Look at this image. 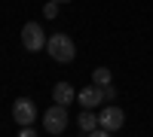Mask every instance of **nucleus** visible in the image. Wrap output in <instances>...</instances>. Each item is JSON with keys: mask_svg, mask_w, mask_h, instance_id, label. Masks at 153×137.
Returning a JSON list of instances; mask_svg holds the SVG:
<instances>
[{"mask_svg": "<svg viewBox=\"0 0 153 137\" xmlns=\"http://www.w3.org/2000/svg\"><path fill=\"white\" fill-rule=\"evenodd\" d=\"M46 49H49V55H52L55 61H61V64H68V61L76 58V46L68 34H55V37H49L46 40Z\"/></svg>", "mask_w": 153, "mask_h": 137, "instance_id": "f257e3e1", "label": "nucleus"}, {"mask_svg": "<svg viewBox=\"0 0 153 137\" xmlns=\"http://www.w3.org/2000/svg\"><path fill=\"white\" fill-rule=\"evenodd\" d=\"M68 128V107L65 104H55L43 113V131L46 134H65Z\"/></svg>", "mask_w": 153, "mask_h": 137, "instance_id": "f03ea898", "label": "nucleus"}, {"mask_svg": "<svg viewBox=\"0 0 153 137\" xmlns=\"http://www.w3.org/2000/svg\"><path fill=\"white\" fill-rule=\"evenodd\" d=\"M22 46L28 49V52H40V49H46V34L37 21H28L22 28Z\"/></svg>", "mask_w": 153, "mask_h": 137, "instance_id": "7ed1b4c3", "label": "nucleus"}, {"mask_svg": "<svg viewBox=\"0 0 153 137\" xmlns=\"http://www.w3.org/2000/svg\"><path fill=\"white\" fill-rule=\"evenodd\" d=\"M123 122H126V113H123L120 107H113V104H107V107H104V110L98 113V125L104 128L107 134L120 131V128H123Z\"/></svg>", "mask_w": 153, "mask_h": 137, "instance_id": "20e7f679", "label": "nucleus"}, {"mask_svg": "<svg viewBox=\"0 0 153 137\" xmlns=\"http://www.w3.org/2000/svg\"><path fill=\"white\" fill-rule=\"evenodd\" d=\"M12 119L19 122V125H34L37 122V107L31 97H19L16 104H12Z\"/></svg>", "mask_w": 153, "mask_h": 137, "instance_id": "39448f33", "label": "nucleus"}, {"mask_svg": "<svg viewBox=\"0 0 153 137\" xmlns=\"http://www.w3.org/2000/svg\"><path fill=\"white\" fill-rule=\"evenodd\" d=\"M76 101H80L83 107H89V110H95V107H101L104 104V85H86L83 92H76Z\"/></svg>", "mask_w": 153, "mask_h": 137, "instance_id": "423d86ee", "label": "nucleus"}, {"mask_svg": "<svg viewBox=\"0 0 153 137\" xmlns=\"http://www.w3.org/2000/svg\"><path fill=\"white\" fill-rule=\"evenodd\" d=\"M52 97H55V104H71V101H76V92H74V85L71 82H58L55 89H52Z\"/></svg>", "mask_w": 153, "mask_h": 137, "instance_id": "0eeeda50", "label": "nucleus"}, {"mask_svg": "<svg viewBox=\"0 0 153 137\" xmlns=\"http://www.w3.org/2000/svg\"><path fill=\"white\" fill-rule=\"evenodd\" d=\"M76 122H80V131H83V134H92V131L98 128V116H95L89 107H83V113L76 116Z\"/></svg>", "mask_w": 153, "mask_h": 137, "instance_id": "6e6552de", "label": "nucleus"}, {"mask_svg": "<svg viewBox=\"0 0 153 137\" xmlns=\"http://www.w3.org/2000/svg\"><path fill=\"white\" fill-rule=\"evenodd\" d=\"M92 82H95V85H110L113 76H110L107 67H95V70H92Z\"/></svg>", "mask_w": 153, "mask_h": 137, "instance_id": "1a4fd4ad", "label": "nucleus"}, {"mask_svg": "<svg viewBox=\"0 0 153 137\" xmlns=\"http://www.w3.org/2000/svg\"><path fill=\"white\" fill-rule=\"evenodd\" d=\"M43 15H46V18H55V15H58V3H55V0H49V3L43 6Z\"/></svg>", "mask_w": 153, "mask_h": 137, "instance_id": "9d476101", "label": "nucleus"}, {"mask_svg": "<svg viewBox=\"0 0 153 137\" xmlns=\"http://www.w3.org/2000/svg\"><path fill=\"white\" fill-rule=\"evenodd\" d=\"M34 134H37L34 125H19V137H34Z\"/></svg>", "mask_w": 153, "mask_h": 137, "instance_id": "9b49d317", "label": "nucleus"}, {"mask_svg": "<svg viewBox=\"0 0 153 137\" xmlns=\"http://www.w3.org/2000/svg\"><path fill=\"white\" fill-rule=\"evenodd\" d=\"M55 3H71V0H55Z\"/></svg>", "mask_w": 153, "mask_h": 137, "instance_id": "f8f14e48", "label": "nucleus"}]
</instances>
